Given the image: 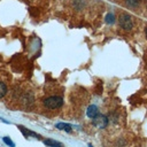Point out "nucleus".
<instances>
[{"label": "nucleus", "instance_id": "nucleus-1", "mask_svg": "<svg viewBox=\"0 0 147 147\" xmlns=\"http://www.w3.org/2000/svg\"><path fill=\"white\" fill-rule=\"evenodd\" d=\"M42 103L47 109H59L63 105V98L60 95H49L44 99Z\"/></svg>", "mask_w": 147, "mask_h": 147}, {"label": "nucleus", "instance_id": "nucleus-2", "mask_svg": "<svg viewBox=\"0 0 147 147\" xmlns=\"http://www.w3.org/2000/svg\"><path fill=\"white\" fill-rule=\"evenodd\" d=\"M118 23H119V26L125 31H130L133 28V21L131 18V16L126 13H123V14L119 15Z\"/></svg>", "mask_w": 147, "mask_h": 147}, {"label": "nucleus", "instance_id": "nucleus-3", "mask_svg": "<svg viewBox=\"0 0 147 147\" xmlns=\"http://www.w3.org/2000/svg\"><path fill=\"white\" fill-rule=\"evenodd\" d=\"M92 124H93L95 127H98V129H105V127L108 125V118H107L105 115H100V114H99L96 117L93 118Z\"/></svg>", "mask_w": 147, "mask_h": 147}, {"label": "nucleus", "instance_id": "nucleus-4", "mask_svg": "<svg viewBox=\"0 0 147 147\" xmlns=\"http://www.w3.org/2000/svg\"><path fill=\"white\" fill-rule=\"evenodd\" d=\"M100 113H99V108L95 106V105H90L88 106V108H87V110H86V115L90 117V118H94V117H96L98 115H99Z\"/></svg>", "mask_w": 147, "mask_h": 147}, {"label": "nucleus", "instance_id": "nucleus-5", "mask_svg": "<svg viewBox=\"0 0 147 147\" xmlns=\"http://www.w3.org/2000/svg\"><path fill=\"white\" fill-rule=\"evenodd\" d=\"M56 129H59V130H63V131H65V132H71V130H72V126L70 125V124H67V123H57L56 125Z\"/></svg>", "mask_w": 147, "mask_h": 147}, {"label": "nucleus", "instance_id": "nucleus-6", "mask_svg": "<svg viewBox=\"0 0 147 147\" xmlns=\"http://www.w3.org/2000/svg\"><path fill=\"white\" fill-rule=\"evenodd\" d=\"M7 91H8L7 84H6L3 80H0V99H1V98H3V96L6 95Z\"/></svg>", "mask_w": 147, "mask_h": 147}, {"label": "nucleus", "instance_id": "nucleus-7", "mask_svg": "<svg viewBox=\"0 0 147 147\" xmlns=\"http://www.w3.org/2000/svg\"><path fill=\"white\" fill-rule=\"evenodd\" d=\"M44 144H45L46 146H49V147H62V145H61L60 142H57V141H55V140H53V139H46V140L44 141Z\"/></svg>", "mask_w": 147, "mask_h": 147}, {"label": "nucleus", "instance_id": "nucleus-8", "mask_svg": "<svg viewBox=\"0 0 147 147\" xmlns=\"http://www.w3.org/2000/svg\"><path fill=\"white\" fill-rule=\"evenodd\" d=\"M125 3L127 7H131V8H136L140 5V0H125Z\"/></svg>", "mask_w": 147, "mask_h": 147}, {"label": "nucleus", "instance_id": "nucleus-9", "mask_svg": "<svg viewBox=\"0 0 147 147\" xmlns=\"http://www.w3.org/2000/svg\"><path fill=\"white\" fill-rule=\"evenodd\" d=\"M2 140H3V142H5L7 146H9V147H15V144L13 142V140H11L9 137H3Z\"/></svg>", "mask_w": 147, "mask_h": 147}, {"label": "nucleus", "instance_id": "nucleus-10", "mask_svg": "<svg viewBox=\"0 0 147 147\" xmlns=\"http://www.w3.org/2000/svg\"><path fill=\"white\" fill-rule=\"evenodd\" d=\"M106 21H107V23H114V15L113 14H108L107 17H106Z\"/></svg>", "mask_w": 147, "mask_h": 147}, {"label": "nucleus", "instance_id": "nucleus-11", "mask_svg": "<svg viewBox=\"0 0 147 147\" xmlns=\"http://www.w3.org/2000/svg\"><path fill=\"white\" fill-rule=\"evenodd\" d=\"M145 32H146V36H147V26H146V30H145Z\"/></svg>", "mask_w": 147, "mask_h": 147}, {"label": "nucleus", "instance_id": "nucleus-12", "mask_svg": "<svg viewBox=\"0 0 147 147\" xmlns=\"http://www.w3.org/2000/svg\"><path fill=\"white\" fill-rule=\"evenodd\" d=\"M88 146H90V147H93V146H92V145H91V144H90V145H88Z\"/></svg>", "mask_w": 147, "mask_h": 147}]
</instances>
